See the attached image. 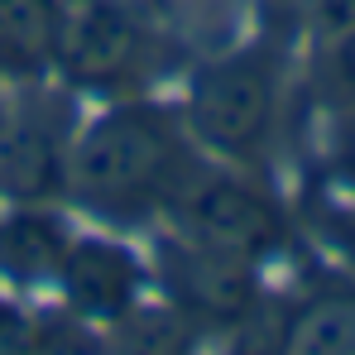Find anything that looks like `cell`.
<instances>
[{
  "label": "cell",
  "mask_w": 355,
  "mask_h": 355,
  "mask_svg": "<svg viewBox=\"0 0 355 355\" xmlns=\"http://www.w3.org/2000/svg\"><path fill=\"white\" fill-rule=\"evenodd\" d=\"M322 236H327V245H331L341 259H351V264H355V207H336V211H327V216H322Z\"/></svg>",
  "instance_id": "12"
},
{
  "label": "cell",
  "mask_w": 355,
  "mask_h": 355,
  "mask_svg": "<svg viewBox=\"0 0 355 355\" xmlns=\"http://www.w3.org/2000/svg\"><path fill=\"white\" fill-rule=\"evenodd\" d=\"M312 15L327 34H341V29H355V0H312Z\"/></svg>",
  "instance_id": "14"
},
{
  "label": "cell",
  "mask_w": 355,
  "mask_h": 355,
  "mask_svg": "<svg viewBox=\"0 0 355 355\" xmlns=\"http://www.w3.org/2000/svg\"><path fill=\"white\" fill-rule=\"evenodd\" d=\"M164 62L159 29L130 0H62L53 67L82 92H130Z\"/></svg>",
  "instance_id": "2"
},
{
  "label": "cell",
  "mask_w": 355,
  "mask_h": 355,
  "mask_svg": "<svg viewBox=\"0 0 355 355\" xmlns=\"http://www.w3.org/2000/svg\"><path fill=\"white\" fill-rule=\"evenodd\" d=\"M149 5L168 29L187 34V39H211L216 44L231 29L240 0H149Z\"/></svg>",
  "instance_id": "11"
},
{
  "label": "cell",
  "mask_w": 355,
  "mask_h": 355,
  "mask_svg": "<svg viewBox=\"0 0 355 355\" xmlns=\"http://www.w3.org/2000/svg\"><path fill=\"white\" fill-rule=\"evenodd\" d=\"M62 0H0V72L34 82L53 67Z\"/></svg>",
  "instance_id": "8"
},
{
  "label": "cell",
  "mask_w": 355,
  "mask_h": 355,
  "mask_svg": "<svg viewBox=\"0 0 355 355\" xmlns=\"http://www.w3.org/2000/svg\"><path fill=\"white\" fill-rule=\"evenodd\" d=\"M67 250H72V240H67L58 216L19 211V216H10L0 226V269L15 284H49V279H58Z\"/></svg>",
  "instance_id": "9"
},
{
  "label": "cell",
  "mask_w": 355,
  "mask_h": 355,
  "mask_svg": "<svg viewBox=\"0 0 355 355\" xmlns=\"http://www.w3.org/2000/svg\"><path fill=\"white\" fill-rule=\"evenodd\" d=\"M307 5H312V0H307Z\"/></svg>",
  "instance_id": "17"
},
{
  "label": "cell",
  "mask_w": 355,
  "mask_h": 355,
  "mask_svg": "<svg viewBox=\"0 0 355 355\" xmlns=\"http://www.w3.org/2000/svg\"><path fill=\"white\" fill-rule=\"evenodd\" d=\"M197 173L182 120L168 106H116L96 116L67 154V187L96 216L135 221L168 207L178 187Z\"/></svg>",
  "instance_id": "1"
},
{
  "label": "cell",
  "mask_w": 355,
  "mask_h": 355,
  "mask_svg": "<svg viewBox=\"0 0 355 355\" xmlns=\"http://www.w3.org/2000/svg\"><path fill=\"white\" fill-rule=\"evenodd\" d=\"M62 293L72 302V312L92 317V322H120L130 317L135 297L144 288V274L135 264L130 250H120L111 240H77L62 259Z\"/></svg>",
  "instance_id": "7"
},
{
  "label": "cell",
  "mask_w": 355,
  "mask_h": 355,
  "mask_svg": "<svg viewBox=\"0 0 355 355\" xmlns=\"http://www.w3.org/2000/svg\"><path fill=\"white\" fill-rule=\"evenodd\" d=\"M72 116L62 101H34L19 116L0 120V192L15 202L53 197L67 182Z\"/></svg>",
  "instance_id": "5"
},
{
  "label": "cell",
  "mask_w": 355,
  "mask_h": 355,
  "mask_svg": "<svg viewBox=\"0 0 355 355\" xmlns=\"http://www.w3.org/2000/svg\"><path fill=\"white\" fill-rule=\"evenodd\" d=\"M336 173L355 187V111L341 120V130H336Z\"/></svg>",
  "instance_id": "16"
},
{
  "label": "cell",
  "mask_w": 355,
  "mask_h": 355,
  "mask_svg": "<svg viewBox=\"0 0 355 355\" xmlns=\"http://www.w3.org/2000/svg\"><path fill=\"white\" fill-rule=\"evenodd\" d=\"M331 67H336V82L355 96V29H341L336 34V53H331Z\"/></svg>",
  "instance_id": "15"
},
{
  "label": "cell",
  "mask_w": 355,
  "mask_h": 355,
  "mask_svg": "<svg viewBox=\"0 0 355 355\" xmlns=\"http://www.w3.org/2000/svg\"><path fill=\"white\" fill-rule=\"evenodd\" d=\"M0 120H5V116H0Z\"/></svg>",
  "instance_id": "18"
},
{
  "label": "cell",
  "mask_w": 355,
  "mask_h": 355,
  "mask_svg": "<svg viewBox=\"0 0 355 355\" xmlns=\"http://www.w3.org/2000/svg\"><path fill=\"white\" fill-rule=\"evenodd\" d=\"M274 111H279V72L264 49L226 53L192 77L187 125L207 149L226 159H259L274 130Z\"/></svg>",
  "instance_id": "3"
},
{
  "label": "cell",
  "mask_w": 355,
  "mask_h": 355,
  "mask_svg": "<svg viewBox=\"0 0 355 355\" xmlns=\"http://www.w3.org/2000/svg\"><path fill=\"white\" fill-rule=\"evenodd\" d=\"M284 351L355 355V288H327L302 297L284 322Z\"/></svg>",
  "instance_id": "10"
},
{
  "label": "cell",
  "mask_w": 355,
  "mask_h": 355,
  "mask_svg": "<svg viewBox=\"0 0 355 355\" xmlns=\"http://www.w3.org/2000/svg\"><path fill=\"white\" fill-rule=\"evenodd\" d=\"M39 341V331H34V322L19 312V307H10V302H0V351H29Z\"/></svg>",
  "instance_id": "13"
},
{
  "label": "cell",
  "mask_w": 355,
  "mask_h": 355,
  "mask_svg": "<svg viewBox=\"0 0 355 355\" xmlns=\"http://www.w3.org/2000/svg\"><path fill=\"white\" fill-rule=\"evenodd\" d=\"M164 259V288L182 312L202 317V322H240L250 307H254V264L236 259V254H221V250H207V245H192V240H164L159 250Z\"/></svg>",
  "instance_id": "6"
},
{
  "label": "cell",
  "mask_w": 355,
  "mask_h": 355,
  "mask_svg": "<svg viewBox=\"0 0 355 355\" xmlns=\"http://www.w3.org/2000/svg\"><path fill=\"white\" fill-rule=\"evenodd\" d=\"M168 216L178 221L182 240L250 259V264L274 254L288 236L279 202L269 192H259L254 182H240L226 173H192L168 202Z\"/></svg>",
  "instance_id": "4"
}]
</instances>
